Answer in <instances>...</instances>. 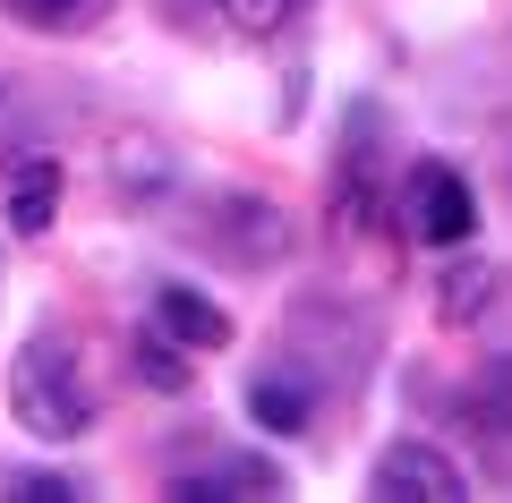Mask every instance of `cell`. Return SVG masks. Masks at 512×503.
<instances>
[{"mask_svg":"<svg viewBox=\"0 0 512 503\" xmlns=\"http://www.w3.org/2000/svg\"><path fill=\"white\" fill-rule=\"evenodd\" d=\"M35 35H86V26L111 18V0H9Z\"/></svg>","mask_w":512,"mask_h":503,"instance_id":"9c48e42d","label":"cell"},{"mask_svg":"<svg viewBox=\"0 0 512 503\" xmlns=\"http://www.w3.org/2000/svg\"><path fill=\"white\" fill-rule=\"evenodd\" d=\"M137 376H146L154 393H188V350L163 342V333H146V342H137Z\"/></svg>","mask_w":512,"mask_h":503,"instance_id":"30bf717a","label":"cell"},{"mask_svg":"<svg viewBox=\"0 0 512 503\" xmlns=\"http://www.w3.org/2000/svg\"><path fill=\"white\" fill-rule=\"evenodd\" d=\"M180 503H231V495H282V469L274 461H248V452H222L214 469H180L171 478Z\"/></svg>","mask_w":512,"mask_h":503,"instance_id":"52a82bcc","label":"cell"},{"mask_svg":"<svg viewBox=\"0 0 512 503\" xmlns=\"http://www.w3.org/2000/svg\"><path fill=\"white\" fill-rule=\"evenodd\" d=\"M60 188H69V171H60L52 154H26L18 171H9V231L18 239H43L60 222Z\"/></svg>","mask_w":512,"mask_h":503,"instance_id":"8992f818","label":"cell"},{"mask_svg":"<svg viewBox=\"0 0 512 503\" xmlns=\"http://www.w3.org/2000/svg\"><path fill=\"white\" fill-rule=\"evenodd\" d=\"M154 333H163V342H180V350H222V342H231V316H222L205 290L163 282V290H154Z\"/></svg>","mask_w":512,"mask_h":503,"instance_id":"5b68a950","label":"cell"},{"mask_svg":"<svg viewBox=\"0 0 512 503\" xmlns=\"http://www.w3.org/2000/svg\"><path fill=\"white\" fill-rule=\"evenodd\" d=\"M299 9H308V0H222V18H231L239 35H282Z\"/></svg>","mask_w":512,"mask_h":503,"instance_id":"7c38bea8","label":"cell"},{"mask_svg":"<svg viewBox=\"0 0 512 503\" xmlns=\"http://www.w3.org/2000/svg\"><path fill=\"white\" fill-rule=\"evenodd\" d=\"M470 410H478V427H487V435H512V359H495L487 376H478Z\"/></svg>","mask_w":512,"mask_h":503,"instance_id":"8fae6325","label":"cell"},{"mask_svg":"<svg viewBox=\"0 0 512 503\" xmlns=\"http://www.w3.org/2000/svg\"><path fill=\"white\" fill-rule=\"evenodd\" d=\"M248 418L274 427V435H308L316 427V376L299 359H265L248 376Z\"/></svg>","mask_w":512,"mask_h":503,"instance_id":"277c9868","label":"cell"},{"mask_svg":"<svg viewBox=\"0 0 512 503\" xmlns=\"http://www.w3.org/2000/svg\"><path fill=\"white\" fill-rule=\"evenodd\" d=\"M402 231L419 239V248H470L478 239V188L461 180L453 162H410L402 180Z\"/></svg>","mask_w":512,"mask_h":503,"instance_id":"7a4b0ae2","label":"cell"},{"mask_svg":"<svg viewBox=\"0 0 512 503\" xmlns=\"http://www.w3.org/2000/svg\"><path fill=\"white\" fill-rule=\"evenodd\" d=\"M367 486H376V495H393V503H453L470 478H461V461H453L444 444L402 435V444L376 452V478H367Z\"/></svg>","mask_w":512,"mask_h":503,"instance_id":"3957f363","label":"cell"},{"mask_svg":"<svg viewBox=\"0 0 512 503\" xmlns=\"http://www.w3.org/2000/svg\"><path fill=\"white\" fill-rule=\"evenodd\" d=\"M495 290H504V273H495L487 256H461L453 248V265H444V282H436V316L444 324H478L495 307Z\"/></svg>","mask_w":512,"mask_h":503,"instance_id":"ba28073f","label":"cell"},{"mask_svg":"<svg viewBox=\"0 0 512 503\" xmlns=\"http://www.w3.org/2000/svg\"><path fill=\"white\" fill-rule=\"evenodd\" d=\"M9 410H18L26 435L43 444H77L94 427V393H86V367L60 333H35V342L9 359Z\"/></svg>","mask_w":512,"mask_h":503,"instance_id":"6da1fadb","label":"cell"}]
</instances>
